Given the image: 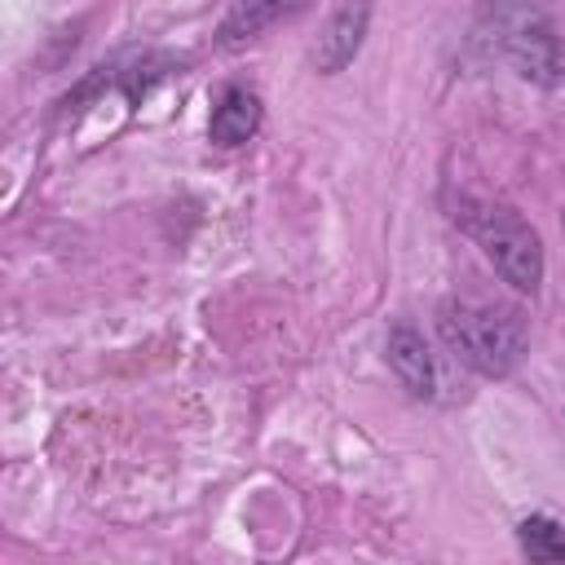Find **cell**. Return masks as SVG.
<instances>
[{"label":"cell","instance_id":"6da1fadb","mask_svg":"<svg viewBox=\"0 0 565 565\" xmlns=\"http://www.w3.org/2000/svg\"><path fill=\"white\" fill-rule=\"evenodd\" d=\"M437 331L455 349L459 362H468L481 375H508L525 349V322L508 305L450 296L437 309Z\"/></svg>","mask_w":565,"mask_h":565},{"label":"cell","instance_id":"277c9868","mask_svg":"<svg viewBox=\"0 0 565 565\" xmlns=\"http://www.w3.org/2000/svg\"><path fill=\"white\" fill-rule=\"evenodd\" d=\"M260 128V97L252 88H225L216 110H212V141L216 146H243L252 132Z\"/></svg>","mask_w":565,"mask_h":565},{"label":"cell","instance_id":"52a82bcc","mask_svg":"<svg viewBox=\"0 0 565 565\" xmlns=\"http://www.w3.org/2000/svg\"><path fill=\"white\" fill-rule=\"evenodd\" d=\"M282 9H287V0H243L238 13H234V18L225 22V31H221L225 44H243V40H252V35H256L265 22H274Z\"/></svg>","mask_w":565,"mask_h":565},{"label":"cell","instance_id":"8992f818","mask_svg":"<svg viewBox=\"0 0 565 565\" xmlns=\"http://www.w3.org/2000/svg\"><path fill=\"white\" fill-rule=\"evenodd\" d=\"M516 539L534 561H565V530L552 516H525L516 525Z\"/></svg>","mask_w":565,"mask_h":565},{"label":"cell","instance_id":"3957f363","mask_svg":"<svg viewBox=\"0 0 565 565\" xmlns=\"http://www.w3.org/2000/svg\"><path fill=\"white\" fill-rule=\"evenodd\" d=\"M388 362L397 371V380L415 393V397H433L437 388V366H433V353L424 344V335H415L411 327H397L388 335Z\"/></svg>","mask_w":565,"mask_h":565},{"label":"cell","instance_id":"5b68a950","mask_svg":"<svg viewBox=\"0 0 565 565\" xmlns=\"http://www.w3.org/2000/svg\"><path fill=\"white\" fill-rule=\"evenodd\" d=\"M362 22H366V9H362V4H344V9L331 18V26H327V35H322V53H318V62H322L327 71H335V66H344V62L353 57V49H358V40H362Z\"/></svg>","mask_w":565,"mask_h":565},{"label":"cell","instance_id":"7a4b0ae2","mask_svg":"<svg viewBox=\"0 0 565 565\" xmlns=\"http://www.w3.org/2000/svg\"><path fill=\"white\" fill-rule=\"evenodd\" d=\"M450 216L481 243V252L494 260V269H499L512 287L534 291V287L543 282V247H539V234H534L512 207L459 194Z\"/></svg>","mask_w":565,"mask_h":565}]
</instances>
